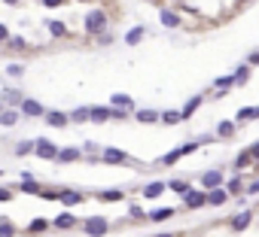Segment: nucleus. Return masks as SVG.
<instances>
[{
	"label": "nucleus",
	"instance_id": "7ed1b4c3",
	"mask_svg": "<svg viewBox=\"0 0 259 237\" xmlns=\"http://www.w3.org/2000/svg\"><path fill=\"white\" fill-rule=\"evenodd\" d=\"M34 155L40 158V162H55V158H58V146H55V143H52L49 137H37Z\"/></svg>",
	"mask_w": 259,
	"mask_h": 237
},
{
	"label": "nucleus",
	"instance_id": "393cba45",
	"mask_svg": "<svg viewBox=\"0 0 259 237\" xmlns=\"http://www.w3.org/2000/svg\"><path fill=\"white\" fill-rule=\"evenodd\" d=\"M92 122V106H77L70 110V125H86Z\"/></svg>",
	"mask_w": 259,
	"mask_h": 237
},
{
	"label": "nucleus",
	"instance_id": "09e8293b",
	"mask_svg": "<svg viewBox=\"0 0 259 237\" xmlns=\"http://www.w3.org/2000/svg\"><path fill=\"white\" fill-rule=\"evenodd\" d=\"M247 194H253V198L259 194V180H253V182H247Z\"/></svg>",
	"mask_w": 259,
	"mask_h": 237
},
{
	"label": "nucleus",
	"instance_id": "a211bd4d",
	"mask_svg": "<svg viewBox=\"0 0 259 237\" xmlns=\"http://www.w3.org/2000/svg\"><path fill=\"white\" fill-rule=\"evenodd\" d=\"M110 106H119V110H128V112H134V110H137V106H134V98H131V94H125V92L110 94Z\"/></svg>",
	"mask_w": 259,
	"mask_h": 237
},
{
	"label": "nucleus",
	"instance_id": "aec40b11",
	"mask_svg": "<svg viewBox=\"0 0 259 237\" xmlns=\"http://www.w3.org/2000/svg\"><path fill=\"white\" fill-rule=\"evenodd\" d=\"M229 192H226V186H219V188H210L207 192V207H223L226 201H229Z\"/></svg>",
	"mask_w": 259,
	"mask_h": 237
},
{
	"label": "nucleus",
	"instance_id": "4468645a",
	"mask_svg": "<svg viewBox=\"0 0 259 237\" xmlns=\"http://www.w3.org/2000/svg\"><path fill=\"white\" fill-rule=\"evenodd\" d=\"M131 118L140 122V125H156V122H162V112L159 110H134Z\"/></svg>",
	"mask_w": 259,
	"mask_h": 237
},
{
	"label": "nucleus",
	"instance_id": "13d9d810",
	"mask_svg": "<svg viewBox=\"0 0 259 237\" xmlns=\"http://www.w3.org/2000/svg\"><path fill=\"white\" fill-rule=\"evenodd\" d=\"M0 176H4V170H0Z\"/></svg>",
	"mask_w": 259,
	"mask_h": 237
},
{
	"label": "nucleus",
	"instance_id": "412c9836",
	"mask_svg": "<svg viewBox=\"0 0 259 237\" xmlns=\"http://www.w3.org/2000/svg\"><path fill=\"white\" fill-rule=\"evenodd\" d=\"M204 98H207V94H192V98L186 100V106L180 110V112H183V122H189V118H192V116L198 112V106L204 104Z\"/></svg>",
	"mask_w": 259,
	"mask_h": 237
},
{
	"label": "nucleus",
	"instance_id": "f257e3e1",
	"mask_svg": "<svg viewBox=\"0 0 259 237\" xmlns=\"http://www.w3.org/2000/svg\"><path fill=\"white\" fill-rule=\"evenodd\" d=\"M83 30H86L89 36H98V34L110 30V16H107V10H92V12H86Z\"/></svg>",
	"mask_w": 259,
	"mask_h": 237
},
{
	"label": "nucleus",
	"instance_id": "f704fd0d",
	"mask_svg": "<svg viewBox=\"0 0 259 237\" xmlns=\"http://www.w3.org/2000/svg\"><path fill=\"white\" fill-rule=\"evenodd\" d=\"M180 158H183V149L177 146V149H171V152H165V155L159 158V162H162V168H174V164L180 162Z\"/></svg>",
	"mask_w": 259,
	"mask_h": 237
},
{
	"label": "nucleus",
	"instance_id": "6e6d98bb",
	"mask_svg": "<svg viewBox=\"0 0 259 237\" xmlns=\"http://www.w3.org/2000/svg\"><path fill=\"white\" fill-rule=\"evenodd\" d=\"M4 110H7V106H4V100H0V112H4Z\"/></svg>",
	"mask_w": 259,
	"mask_h": 237
},
{
	"label": "nucleus",
	"instance_id": "37998d69",
	"mask_svg": "<svg viewBox=\"0 0 259 237\" xmlns=\"http://www.w3.org/2000/svg\"><path fill=\"white\" fill-rule=\"evenodd\" d=\"M128 216H131L134 222H143V219H146V213H143V210H140L137 204H131V207H128Z\"/></svg>",
	"mask_w": 259,
	"mask_h": 237
},
{
	"label": "nucleus",
	"instance_id": "4c0bfd02",
	"mask_svg": "<svg viewBox=\"0 0 259 237\" xmlns=\"http://www.w3.org/2000/svg\"><path fill=\"white\" fill-rule=\"evenodd\" d=\"M25 70H28V67H25L22 61H10V64L4 67V73H7L10 79H22V76H25Z\"/></svg>",
	"mask_w": 259,
	"mask_h": 237
},
{
	"label": "nucleus",
	"instance_id": "864d4df0",
	"mask_svg": "<svg viewBox=\"0 0 259 237\" xmlns=\"http://www.w3.org/2000/svg\"><path fill=\"white\" fill-rule=\"evenodd\" d=\"M156 237H174V234H156Z\"/></svg>",
	"mask_w": 259,
	"mask_h": 237
},
{
	"label": "nucleus",
	"instance_id": "f3484780",
	"mask_svg": "<svg viewBox=\"0 0 259 237\" xmlns=\"http://www.w3.org/2000/svg\"><path fill=\"white\" fill-rule=\"evenodd\" d=\"M165 192H168V182H165V180H153V182H146V186H143V192H140V194L153 201V198H162Z\"/></svg>",
	"mask_w": 259,
	"mask_h": 237
},
{
	"label": "nucleus",
	"instance_id": "0eeeda50",
	"mask_svg": "<svg viewBox=\"0 0 259 237\" xmlns=\"http://www.w3.org/2000/svg\"><path fill=\"white\" fill-rule=\"evenodd\" d=\"M183 207H186V210H201V207H207V192H204V188H189V194L183 198Z\"/></svg>",
	"mask_w": 259,
	"mask_h": 237
},
{
	"label": "nucleus",
	"instance_id": "39448f33",
	"mask_svg": "<svg viewBox=\"0 0 259 237\" xmlns=\"http://www.w3.org/2000/svg\"><path fill=\"white\" fill-rule=\"evenodd\" d=\"M64 210H73V207H80V204H86V192H80V188H61V201H58Z\"/></svg>",
	"mask_w": 259,
	"mask_h": 237
},
{
	"label": "nucleus",
	"instance_id": "a19ab883",
	"mask_svg": "<svg viewBox=\"0 0 259 237\" xmlns=\"http://www.w3.org/2000/svg\"><path fill=\"white\" fill-rule=\"evenodd\" d=\"M235 118H238V122H253V118H256V106H241Z\"/></svg>",
	"mask_w": 259,
	"mask_h": 237
},
{
	"label": "nucleus",
	"instance_id": "2f4dec72",
	"mask_svg": "<svg viewBox=\"0 0 259 237\" xmlns=\"http://www.w3.org/2000/svg\"><path fill=\"white\" fill-rule=\"evenodd\" d=\"M16 188H19V192H25V194H37V198H40V192H43V186L37 182V180H22Z\"/></svg>",
	"mask_w": 259,
	"mask_h": 237
},
{
	"label": "nucleus",
	"instance_id": "b1692460",
	"mask_svg": "<svg viewBox=\"0 0 259 237\" xmlns=\"http://www.w3.org/2000/svg\"><path fill=\"white\" fill-rule=\"evenodd\" d=\"M232 88H235V76H232V73H223V76H216V79H213V92L229 94Z\"/></svg>",
	"mask_w": 259,
	"mask_h": 237
},
{
	"label": "nucleus",
	"instance_id": "c756f323",
	"mask_svg": "<svg viewBox=\"0 0 259 237\" xmlns=\"http://www.w3.org/2000/svg\"><path fill=\"white\" fill-rule=\"evenodd\" d=\"M46 30H49L55 40L67 36V24H64V22H58V18H46Z\"/></svg>",
	"mask_w": 259,
	"mask_h": 237
},
{
	"label": "nucleus",
	"instance_id": "72a5a7b5",
	"mask_svg": "<svg viewBox=\"0 0 259 237\" xmlns=\"http://www.w3.org/2000/svg\"><path fill=\"white\" fill-rule=\"evenodd\" d=\"M180 122H183V112H180V110H162V125H171V128H174V125H180Z\"/></svg>",
	"mask_w": 259,
	"mask_h": 237
},
{
	"label": "nucleus",
	"instance_id": "49530a36",
	"mask_svg": "<svg viewBox=\"0 0 259 237\" xmlns=\"http://www.w3.org/2000/svg\"><path fill=\"white\" fill-rule=\"evenodd\" d=\"M64 4H67V0H43L46 10H58V6H64Z\"/></svg>",
	"mask_w": 259,
	"mask_h": 237
},
{
	"label": "nucleus",
	"instance_id": "c03bdc74",
	"mask_svg": "<svg viewBox=\"0 0 259 237\" xmlns=\"http://www.w3.org/2000/svg\"><path fill=\"white\" fill-rule=\"evenodd\" d=\"M13 198H16V192H13V188H4V186H0V204H10Z\"/></svg>",
	"mask_w": 259,
	"mask_h": 237
},
{
	"label": "nucleus",
	"instance_id": "4d7b16f0",
	"mask_svg": "<svg viewBox=\"0 0 259 237\" xmlns=\"http://www.w3.org/2000/svg\"><path fill=\"white\" fill-rule=\"evenodd\" d=\"M256 118H259V106H256Z\"/></svg>",
	"mask_w": 259,
	"mask_h": 237
},
{
	"label": "nucleus",
	"instance_id": "a878e982",
	"mask_svg": "<svg viewBox=\"0 0 259 237\" xmlns=\"http://www.w3.org/2000/svg\"><path fill=\"white\" fill-rule=\"evenodd\" d=\"M226 192H229V194H244V192H247L244 176H241V174H232V176L226 180Z\"/></svg>",
	"mask_w": 259,
	"mask_h": 237
},
{
	"label": "nucleus",
	"instance_id": "6ab92c4d",
	"mask_svg": "<svg viewBox=\"0 0 259 237\" xmlns=\"http://www.w3.org/2000/svg\"><path fill=\"white\" fill-rule=\"evenodd\" d=\"M213 134H216V140H232V137L238 134V125L232 122V118H223V122L216 125V131H213Z\"/></svg>",
	"mask_w": 259,
	"mask_h": 237
},
{
	"label": "nucleus",
	"instance_id": "c85d7f7f",
	"mask_svg": "<svg viewBox=\"0 0 259 237\" xmlns=\"http://www.w3.org/2000/svg\"><path fill=\"white\" fill-rule=\"evenodd\" d=\"M171 216H174V207H156V210L146 213V219H150V222H168Z\"/></svg>",
	"mask_w": 259,
	"mask_h": 237
},
{
	"label": "nucleus",
	"instance_id": "58836bf2",
	"mask_svg": "<svg viewBox=\"0 0 259 237\" xmlns=\"http://www.w3.org/2000/svg\"><path fill=\"white\" fill-rule=\"evenodd\" d=\"M34 146H37V140H19L16 143V158H25V155H34Z\"/></svg>",
	"mask_w": 259,
	"mask_h": 237
},
{
	"label": "nucleus",
	"instance_id": "8fccbe9b",
	"mask_svg": "<svg viewBox=\"0 0 259 237\" xmlns=\"http://www.w3.org/2000/svg\"><path fill=\"white\" fill-rule=\"evenodd\" d=\"M247 64H250V67H259V52H250V55H247Z\"/></svg>",
	"mask_w": 259,
	"mask_h": 237
},
{
	"label": "nucleus",
	"instance_id": "3c124183",
	"mask_svg": "<svg viewBox=\"0 0 259 237\" xmlns=\"http://www.w3.org/2000/svg\"><path fill=\"white\" fill-rule=\"evenodd\" d=\"M247 4H253V0H235V6H247Z\"/></svg>",
	"mask_w": 259,
	"mask_h": 237
},
{
	"label": "nucleus",
	"instance_id": "ea45409f",
	"mask_svg": "<svg viewBox=\"0 0 259 237\" xmlns=\"http://www.w3.org/2000/svg\"><path fill=\"white\" fill-rule=\"evenodd\" d=\"M7 49H13V52H25V49H28V40H25L22 34H13V36H10V43H7Z\"/></svg>",
	"mask_w": 259,
	"mask_h": 237
},
{
	"label": "nucleus",
	"instance_id": "79ce46f5",
	"mask_svg": "<svg viewBox=\"0 0 259 237\" xmlns=\"http://www.w3.org/2000/svg\"><path fill=\"white\" fill-rule=\"evenodd\" d=\"M95 40H98V46H113V30H104V34H98Z\"/></svg>",
	"mask_w": 259,
	"mask_h": 237
},
{
	"label": "nucleus",
	"instance_id": "423d86ee",
	"mask_svg": "<svg viewBox=\"0 0 259 237\" xmlns=\"http://www.w3.org/2000/svg\"><path fill=\"white\" fill-rule=\"evenodd\" d=\"M19 110H22V116H25V118H43V116L49 112V110H46L40 100H37V98H25V104H22Z\"/></svg>",
	"mask_w": 259,
	"mask_h": 237
},
{
	"label": "nucleus",
	"instance_id": "de8ad7c7",
	"mask_svg": "<svg viewBox=\"0 0 259 237\" xmlns=\"http://www.w3.org/2000/svg\"><path fill=\"white\" fill-rule=\"evenodd\" d=\"M247 149H250V155H253V162H256V164H259V140H256V143H250V146H247Z\"/></svg>",
	"mask_w": 259,
	"mask_h": 237
},
{
	"label": "nucleus",
	"instance_id": "cd10ccee",
	"mask_svg": "<svg viewBox=\"0 0 259 237\" xmlns=\"http://www.w3.org/2000/svg\"><path fill=\"white\" fill-rule=\"evenodd\" d=\"M159 22H162L165 28H171V30L183 24V18H180V16H177L174 10H159Z\"/></svg>",
	"mask_w": 259,
	"mask_h": 237
},
{
	"label": "nucleus",
	"instance_id": "dca6fc26",
	"mask_svg": "<svg viewBox=\"0 0 259 237\" xmlns=\"http://www.w3.org/2000/svg\"><path fill=\"white\" fill-rule=\"evenodd\" d=\"M95 198L101 204H119V201H125V192L122 188H101Z\"/></svg>",
	"mask_w": 259,
	"mask_h": 237
},
{
	"label": "nucleus",
	"instance_id": "5701e85b",
	"mask_svg": "<svg viewBox=\"0 0 259 237\" xmlns=\"http://www.w3.org/2000/svg\"><path fill=\"white\" fill-rule=\"evenodd\" d=\"M19 118H25V116H22V110L7 106L4 112H0V125H4V128H13V125H19Z\"/></svg>",
	"mask_w": 259,
	"mask_h": 237
},
{
	"label": "nucleus",
	"instance_id": "e433bc0d",
	"mask_svg": "<svg viewBox=\"0 0 259 237\" xmlns=\"http://www.w3.org/2000/svg\"><path fill=\"white\" fill-rule=\"evenodd\" d=\"M16 234H19L16 222H13L10 216H0V237H16Z\"/></svg>",
	"mask_w": 259,
	"mask_h": 237
},
{
	"label": "nucleus",
	"instance_id": "9b49d317",
	"mask_svg": "<svg viewBox=\"0 0 259 237\" xmlns=\"http://www.w3.org/2000/svg\"><path fill=\"white\" fill-rule=\"evenodd\" d=\"M83 149H77V146H67V149H58V158L55 162L58 164H77V162H83Z\"/></svg>",
	"mask_w": 259,
	"mask_h": 237
},
{
	"label": "nucleus",
	"instance_id": "bb28decb",
	"mask_svg": "<svg viewBox=\"0 0 259 237\" xmlns=\"http://www.w3.org/2000/svg\"><path fill=\"white\" fill-rule=\"evenodd\" d=\"M232 76H235V88H238V86H247V82H250V76H253V67L244 61V64H238V67H235V73H232Z\"/></svg>",
	"mask_w": 259,
	"mask_h": 237
},
{
	"label": "nucleus",
	"instance_id": "4be33fe9",
	"mask_svg": "<svg viewBox=\"0 0 259 237\" xmlns=\"http://www.w3.org/2000/svg\"><path fill=\"white\" fill-rule=\"evenodd\" d=\"M244 168H256V162H253L250 149H241V152L235 155V164H232V170H235V174H241Z\"/></svg>",
	"mask_w": 259,
	"mask_h": 237
},
{
	"label": "nucleus",
	"instance_id": "f8f14e48",
	"mask_svg": "<svg viewBox=\"0 0 259 237\" xmlns=\"http://www.w3.org/2000/svg\"><path fill=\"white\" fill-rule=\"evenodd\" d=\"M43 122H46L49 128H67V125H70V112H61V110H49V112L43 116Z\"/></svg>",
	"mask_w": 259,
	"mask_h": 237
},
{
	"label": "nucleus",
	"instance_id": "1a4fd4ad",
	"mask_svg": "<svg viewBox=\"0 0 259 237\" xmlns=\"http://www.w3.org/2000/svg\"><path fill=\"white\" fill-rule=\"evenodd\" d=\"M25 98H28V94H25L22 88H13V86L0 92V100H4V106H16V110L25 104Z\"/></svg>",
	"mask_w": 259,
	"mask_h": 237
},
{
	"label": "nucleus",
	"instance_id": "c9c22d12",
	"mask_svg": "<svg viewBox=\"0 0 259 237\" xmlns=\"http://www.w3.org/2000/svg\"><path fill=\"white\" fill-rule=\"evenodd\" d=\"M168 188H171V192H177V194H180V201H183V198L189 194V188H192V186H189L186 180H168Z\"/></svg>",
	"mask_w": 259,
	"mask_h": 237
},
{
	"label": "nucleus",
	"instance_id": "f03ea898",
	"mask_svg": "<svg viewBox=\"0 0 259 237\" xmlns=\"http://www.w3.org/2000/svg\"><path fill=\"white\" fill-rule=\"evenodd\" d=\"M80 228H83L86 237H107V234H110V222H107V216H89L86 222H80Z\"/></svg>",
	"mask_w": 259,
	"mask_h": 237
},
{
	"label": "nucleus",
	"instance_id": "603ef678",
	"mask_svg": "<svg viewBox=\"0 0 259 237\" xmlns=\"http://www.w3.org/2000/svg\"><path fill=\"white\" fill-rule=\"evenodd\" d=\"M4 4H7V6H19V4H22V0H4Z\"/></svg>",
	"mask_w": 259,
	"mask_h": 237
},
{
	"label": "nucleus",
	"instance_id": "a18cd8bd",
	"mask_svg": "<svg viewBox=\"0 0 259 237\" xmlns=\"http://www.w3.org/2000/svg\"><path fill=\"white\" fill-rule=\"evenodd\" d=\"M10 36H13L10 28H7V24H0V46H7V43H10Z\"/></svg>",
	"mask_w": 259,
	"mask_h": 237
},
{
	"label": "nucleus",
	"instance_id": "6e6552de",
	"mask_svg": "<svg viewBox=\"0 0 259 237\" xmlns=\"http://www.w3.org/2000/svg\"><path fill=\"white\" fill-rule=\"evenodd\" d=\"M219 186H226V174L219 170V168H213V170H204V174H201V188H204V192L219 188Z\"/></svg>",
	"mask_w": 259,
	"mask_h": 237
},
{
	"label": "nucleus",
	"instance_id": "20e7f679",
	"mask_svg": "<svg viewBox=\"0 0 259 237\" xmlns=\"http://www.w3.org/2000/svg\"><path fill=\"white\" fill-rule=\"evenodd\" d=\"M101 162H104V164H113V168H122V164L131 162V158H128V152H122V149L107 146V149H101Z\"/></svg>",
	"mask_w": 259,
	"mask_h": 237
},
{
	"label": "nucleus",
	"instance_id": "7c9ffc66",
	"mask_svg": "<svg viewBox=\"0 0 259 237\" xmlns=\"http://www.w3.org/2000/svg\"><path fill=\"white\" fill-rule=\"evenodd\" d=\"M146 36V28L143 24H137V28H131L128 34H125V46H140V40Z\"/></svg>",
	"mask_w": 259,
	"mask_h": 237
},
{
	"label": "nucleus",
	"instance_id": "5fc2aeb1",
	"mask_svg": "<svg viewBox=\"0 0 259 237\" xmlns=\"http://www.w3.org/2000/svg\"><path fill=\"white\" fill-rule=\"evenodd\" d=\"M77 4H92V0H77Z\"/></svg>",
	"mask_w": 259,
	"mask_h": 237
},
{
	"label": "nucleus",
	"instance_id": "ddd939ff",
	"mask_svg": "<svg viewBox=\"0 0 259 237\" xmlns=\"http://www.w3.org/2000/svg\"><path fill=\"white\" fill-rule=\"evenodd\" d=\"M250 222H253V210H241V213H235V216H232L229 228H232L235 234H241V231H247V228H250Z\"/></svg>",
	"mask_w": 259,
	"mask_h": 237
},
{
	"label": "nucleus",
	"instance_id": "9d476101",
	"mask_svg": "<svg viewBox=\"0 0 259 237\" xmlns=\"http://www.w3.org/2000/svg\"><path fill=\"white\" fill-rule=\"evenodd\" d=\"M80 225V219L73 216L70 210H61L55 219H52V228H58V231H70V228H77Z\"/></svg>",
	"mask_w": 259,
	"mask_h": 237
},
{
	"label": "nucleus",
	"instance_id": "473e14b6",
	"mask_svg": "<svg viewBox=\"0 0 259 237\" xmlns=\"http://www.w3.org/2000/svg\"><path fill=\"white\" fill-rule=\"evenodd\" d=\"M46 228H52V222H46V219H31V222H28V228H25V231H28V234H31V237H37V234H43V231H46Z\"/></svg>",
	"mask_w": 259,
	"mask_h": 237
},
{
	"label": "nucleus",
	"instance_id": "2eb2a0df",
	"mask_svg": "<svg viewBox=\"0 0 259 237\" xmlns=\"http://www.w3.org/2000/svg\"><path fill=\"white\" fill-rule=\"evenodd\" d=\"M92 122H95V125L113 122V110H110V104H95V106H92Z\"/></svg>",
	"mask_w": 259,
	"mask_h": 237
}]
</instances>
